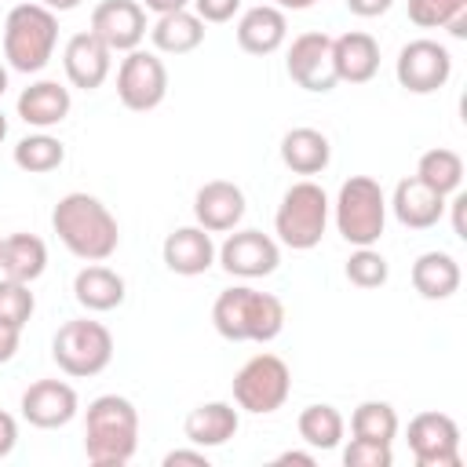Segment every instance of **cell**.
<instances>
[{"label": "cell", "instance_id": "cell-34", "mask_svg": "<svg viewBox=\"0 0 467 467\" xmlns=\"http://www.w3.org/2000/svg\"><path fill=\"white\" fill-rule=\"evenodd\" d=\"M36 310V299L29 292L26 281H11V277H0V321L4 325H15V328H26V321L33 317Z\"/></svg>", "mask_w": 467, "mask_h": 467}, {"label": "cell", "instance_id": "cell-29", "mask_svg": "<svg viewBox=\"0 0 467 467\" xmlns=\"http://www.w3.org/2000/svg\"><path fill=\"white\" fill-rule=\"evenodd\" d=\"M296 431H299V438H303L310 449H321V452H325V449H336V445L343 441L347 420H343V412H339L336 405L314 401V405H306V409L299 412Z\"/></svg>", "mask_w": 467, "mask_h": 467}, {"label": "cell", "instance_id": "cell-45", "mask_svg": "<svg viewBox=\"0 0 467 467\" xmlns=\"http://www.w3.org/2000/svg\"><path fill=\"white\" fill-rule=\"evenodd\" d=\"M40 7H47V11H55V15H62V11H73V7H80V0H36Z\"/></svg>", "mask_w": 467, "mask_h": 467}, {"label": "cell", "instance_id": "cell-24", "mask_svg": "<svg viewBox=\"0 0 467 467\" xmlns=\"http://www.w3.org/2000/svg\"><path fill=\"white\" fill-rule=\"evenodd\" d=\"M73 299L91 314L117 310L124 303V277L117 270H109L106 263H88L73 277Z\"/></svg>", "mask_w": 467, "mask_h": 467}, {"label": "cell", "instance_id": "cell-35", "mask_svg": "<svg viewBox=\"0 0 467 467\" xmlns=\"http://www.w3.org/2000/svg\"><path fill=\"white\" fill-rule=\"evenodd\" d=\"M460 11H467V0H409V18L420 29H445Z\"/></svg>", "mask_w": 467, "mask_h": 467}, {"label": "cell", "instance_id": "cell-14", "mask_svg": "<svg viewBox=\"0 0 467 467\" xmlns=\"http://www.w3.org/2000/svg\"><path fill=\"white\" fill-rule=\"evenodd\" d=\"M146 11L139 0H102L91 11V33L109 47V51H135L146 36Z\"/></svg>", "mask_w": 467, "mask_h": 467}, {"label": "cell", "instance_id": "cell-38", "mask_svg": "<svg viewBox=\"0 0 467 467\" xmlns=\"http://www.w3.org/2000/svg\"><path fill=\"white\" fill-rule=\"evenodd\" d=\"M452 201H445V208H452V234L460 237V241H467V193L463 190H456V193H449Z\"/></svg>", "mask_w": 467, "mask_h": 467}, {"label": "cell", "instance_id": "cell-22", "mask_svg": "<svg viewBox=\"0 0 467 467\" xmlns=\"http://www.w3.org/2000/svg\"><path fill=\"white\" fill-rule=\"evenodd\" d=\"M237 427H241V416L230 401H204V405L190 409L182 434L197 449H219L237 434Z\"/></svg>", "mask_w": 467, "mask_h": 467}, {"label": "cell", "instance_id": "cell-47", "mask_svg": "<svg viewBox=\"0 0 467 467\" xmlns=\"http://www.w3.org/2000/svg\"><path fill=\"white\" fill-rule=\"evenodd\" d=\"M317 0H274V7H281V11H306V7H314Z\"/></svg>", "mask_w": 467, "mask_h": 467}, {"label": "cell", "instance_id": "cell-39", "mask_svg": "<svg viewBox=\"0 0 467 467\" xmlns=\"http://www.w3.org/2000/svg\"><path fill=\"white\" fill-rule=\"evenodd\" d=\"M15 445H18V423L11 412L0 409V460H7L15 452Z\"/></svg>", "mask_w": 467, "mask_h": 467}, {"label": "cell", "instance_id": "cell-41", "mask_svg": "<svg viewBox=\"0 0 467 467\" xmlns=\"http://www.w3.org/2000/svg\"><path fill=\"white\" fill-rule=\"evenodd\" d=\"M18 343H22V328L0 321V365H7L18 354Z\"/></svg>", "mask_w": 467, "mask_h": 467}, {"label": "cell", "instance_id": "cell-33", "mask_svg": "<svg viewBox=\"0 0 467 467\" xmlns=\"http://www.w3.org/2000/svg\"><path fill=\"white\" fill-rule=\"evenodd\" d=\"M387 277H390V266H387V259L372 244L350 252V259H347V281L350 285H358V288H379V285H387Z\"/></svg>", "mask_w": 467, "mask_h": 467}, {"label": "cell", "instance_id": "cell-21", "mask_svg": "<svg viewBox=\"0 0 467 467\" xmlns=\"http://www.w3.org/2000/svg\"><path fill=\"white\" fill-rule=\"evenodd\" d=\"M288 40V18L274 4H255L237 22V47L248 55H274Z\"/></svg>", "mask_w": 467, "mask_h": 467}, {"label": "cell", "instance_id": "cell-9", "mask_svg": "<svg viewBox=\"0 0 467 467\" xmlns=\"http://www.w3.org/2000/svg\"><path fill=\"white\" fill-rule=\"evenodd\" d=\"M168 95V69L164 62L153 55V51H128L120 58V69H117V99L124 109H135V113H146V109H157Z\"/></svg>", "mask_w": 467, "mask_h": 467}, {"label": "cell", "instance_id": "cell-16", "mask_svg": "<svg viewBox=\"0 0 467 467\" xmlns=\"http://www.w3.org/2000/svg\"><path fill=\"white\" fill-rule=\"evenodd\" d=\"M109 66H113V51L88 29V33H73L62 47V69H66V80L80 91H95L106 84L109 77Z\"/></svg>", "mask_w": 467, "mask_h": 467}, {"label": "cell", "instance_id": "cell-8", "mask_svg": "<svg viewBox=\"0 0 467 467\" xmlns=\"http://www.w3.org/2000/svg\"><path fill=\"white\" fill-rule=\"evenodd\" d=\"M292 394V368L277 354H255L234 372V401L252 416L277 412Z\"/></svg>", "mask_w": 467, "mask_h": 467}, {"label": "cell", "instance_id": "cell-27", "mask_svg": "<svg viewBox=\"0 0 467 467\" xmlns=\"http://www.w3.org/2000/svg\"><path fill=\"white\" fill-rule=\"evenodd\" d=\"M0 270L11 281L33 285L47 270V244L36 234H11L0 241Z\"/></svg>", "mask_w": 467, "mask_h": 467}, {"label": "cell", "instance_id": "cell-13", "mask_svg": "<svg viewBox=\"0 0 467 467\" xmlns=\"http://www.w3.org/2000/svg\"><path fill=\"white\" fill-rule=\"evenodd\" d=\"M215 259H219V266H223L226 274L252 281V277H266V274L277 270L281 248H277V241H274L270 234H263V230H234V234L215 248Z\"/></svg>", "mask_w": 467, "mask_h": 467}, {"label": "cell", "instance_id": "cell-49", "mask_svg": "<svg viewBox=\"0 0 467 467\" xmlns=\"http://www.w3.org/2000/svg\"><path fill=\"white\" fill-rule=\"evenodd\" d=\"M7 139V117H4V109H0V142Z\"/></svg>", "mask_w": 467, "mask_h": 467}, {"label": "cell", "instance_id": "cell-2", "mask_svg": "<svg viewBox=\"0 0 467 467\" xmlns=\"http://www.w3.org/2000/svg\"><path fill=\"white\" fill-rule=\"evenodd\" d=\"M139 449V412L120 394H99L84 409V456L95 467H124Z\"/></svg>", "mask_w": 467, "mask_h": 467}, {"label": "cell", "instance_id": "cell-31", "mask_svg": "<svg viewBox=\"0 0 467 467\" xmlns=\"http://www.w3.org/2000/svg\"><path fill=\"white\" fill-rule=\"evenodd\" d=\"M350 434L354 438H365V441H383L390 445L398 438V412L390 401H361L354 412H350Z\"/></svg>", "mask_w": 467, "mask_h": 467}, {"label": "cell", "instance_id": "cell-7", "mask_svg": "<svg viewBox=\"0 0 467 467\" xmlns=\"http://www.w3.org/2000/svg\"><path fill=\"white\" fill-rule=\"evenodd\" d=\"M51 358L55 365L73 376V379H88V376H99L109 361H113V336L102 321H91V317H73L66 321L55 339H51Z\"/></svg>", "mask_w": 467, "mask_h": 467}, {"label": "cell", "instance_id": "cell-40", "mask_svg": "<svg viewBox=\"0 0 467 467\" xmlns=\"http://www.w3.org/2000/svg\"><path fill=\"white\" fill-rule=\"evenodd\" d=\"M394 0H347V11L358 15V18H379L390 11Z\"/></svg>", "mask_w": 467, "mask_h": 467}, {"label": "cell", "instance_id": "cell-42", "mask_svg": "<svg viewBox=\"0 0 467 467\" xmlns=\"http://www.w3.org/2000/svg\"><path fill=\"white\" fill-rule=\"evenodd\" d=\"M175 463H193V467H208V456L204 449H171L164 456V467H175Z\"/></svg>", "mask_w": 467, "mask_h": 467}, {"label": "cell", "instance_id": "cell-20", "mask_svg": "<svg viewBox=\"0 0 467 467\" xmlns=\"http://www.w3.org/2000/svg\"><path fill=\"white\" fill-rule=\"evenodd\" d=\"M332 66H336V80L347 84H368L379 69V44L372 33L350 29L343 36H332Z\"/></svg>", "mask_w": 467, "mask_h": 467}, {"label": "cell", "instance_id": "cell-17", "mask_svg": "<svg viewBox=\"0 0 467 467\" xmlns=\"http://www.w3.org/2000/svg\"><path fill=\"white\" fill-rule=\"evenodd\" d=\"M193 219L208 234H230L244 219V190L230 179H212L193 197Z\"/></svg>", "mask_w": 467, "mask_h": 467}, {"label": "cell", "instance_id": "cell-1", "mask_svg": "<svg viewBox=\"0 0 467 467\" xmlns=\"http://www.w3.org/2000/svg\"><path fill=\"white\" fill-rule=\"evenodd\" d=\"M51 230L69 248V255H77L84 263H106L120 244L113 212L84 190L58 197V204L51 212Z\"/></svg>", "mask_w": 467, "mask_h": 467}, {"label": "cell", "instance_id": "cell-50", "mask_svg": "<svg viewBox=\"0 0 467 467\" xmlns=\"http://www.w3.org/2000/svg\"><path fill=\"white\" fill-rule=\"evenodd\" d=\"M0 241H4V237H0Z\"/></svg>", "mask_w": 467, "mask_h": 467}, {"label": "cell", "instance_id": "cell-5", "mask_svg": "<svg viewBox=\"0 0 467 467\" xmlns=\"http://www.w3.org/2000/svg\"><path fill=\"white\" fill-rule=\"evenodd\" d=\"M328 212H332V201L328 193L310 182V179H299L285 190L281 204H277V215H274V234L285 248L292 252H310L321 244L325 237V226H328Z\"/></svg>", "mask_w": 467, "mask_h": 467}, {"label": "cell", "instance_id": "cell-37", "mask_svg": "<svg viewBox=\"0 0 467 467\" xmlns=\"http://www.w3.org/2000/svg\"><path fill=\"white\" fill-rule=\"evenodd\" d=\"M190 4L201 22H230L241 7V0H190Z\"/></svg>", "mask_w": 467, "mask_h": 467}, {"label": "cell", "instance_id": "cell-3", "mask_svg": "<svg viewBox=\"0 0 467 467\" xmlns=\"http://www.w3.org/2000/svg\"><path fill=\"white\" fill-rule=\"evenodd\" d=\"M212 325L230 343H270L285 328V303L252 285H234L212 303Z\"/></svg>", "mask_w": 467, "mask_h": 467}, {"label": "cell", "instance_id": "cell-44", "mask_svg": "<svg viewBox=\"0 0 467 467\" xmlns=\"http://www.w3.org/2000/svg\"><path fill=\"white\" fill-rule=\"evenodd\" d=\"M274 463H303V467H314L317 460H314V452H299V449H288V452H281Z\"/></svg>", "mask_w": 467, "mask_h": 467}, {"label": "cell", "instance_id": "cell-25", "mask_svg": "<svg viewBox=\"0 0 467 467\" xmlns=\"http://www.w3.org/2000/svg\"><path fill=\"white\" fill-rule=\"evenodd\" d=\"M281 161L296 175H317V171H325L328 161H332L328 135L317 131V128H292V131H285V139H281Z\"/></svg>", "mask_w": 467, "mask_h": 467}, {"label": "cell", "instance_id": "cell-36", "mask_svg": "<svg viewBox=\"0 0 467 467\" xmlns=\"http://www.w3.org/2000/svg\"><path fill=\"white\" fill-rule=\"evenodd\" d=\"M343 463L347 467H390L394 452L383 441H365V438H350V445L343 449Z\"/></svg>", "mask_w": 467, "mask_h": 467}, {"label": "cell", "instance_id": "cell-11", "mask_svg": "<svg viewBox=\"0 0 467 467\" xmlns=\"http://www.w3.org/2000/svg\"><path fill=\"white\" fill-rule=\"evenodd\" d=\"M394 77L405 91L412 95H431L438 88L449 84L452 77V55L445 44L431 40V36H420V40H409L401 51H398V62H394Z\"/></svg>", "mask_w": 467, "mask_h": 467}, {"label": "cell", "instance_id": "cell-30", "mask_svg": "<svg viewBox=\"0 0 467 467\" xmlns=\"http://www.w3.org/2000/svg\"><path fill=\"white\" fill-rule=\"evenodd\" d=\"M416 179H423L431 190H438L441 197L456 193L460 182H463V157L456 150H445V146H434L420 157L416 164Z\"/></svg>", "mask_w": 467, "mask_h": 467}, {"label": "cell", "instance_id": "cell-46", "mask_svg": "<svg viewBox=\"0 0 467 467\" xmlns=\"http://www.w3.org/2000/svg\"><path fill=\"white\" fill-rule=\"evenodd\" d=\"M445 29H449L456 40H463V36H467V11H460V15H456V18L445 26Z\"/></svg>", "mask_w": 467, "mask_h": 467}, {"label": "cell", "instance_id": "cell-23", "mask_svg": "<svg viewBox=\"0 0 467 467\" xmlns=\"http://www.w3.org/2000/svg\"><path fill=\"white\" fill-rule=\"evenodd\" d=\"M69 88H62L58 80H33L22 95H18V117L36 128V131H47L55 124H62L69 117Z\"/></svg>", "mask_w": 467, "mask_h": 467}, {"label": "cell", "instance_id": "cell-32", "mask_svg": "<svg viewBox=\"0 0 467 467\" xmlns=\"http://www.w3.org/2000/svg\"><path fill=\"white\" fill-rule=\"evenodd\" d=\"M62 161H66V146H62L55 135H47V131L26 135V139H18V146H15V164H18L22 171H29V175H47V171H55Z\"/></svg>", "mask_w": 467, "mask_h": 467}, {"label": "cell", "instance_id": "cell-48", "mask_svg": "<svg viewBox=\"0 0 467 467\" xmlns=\"http://www.w3.org/2000/svg\"><path fill=\"white\" fill-rule=\"evenodd\" d=\"M7 91V66H4V58H0V95Z\"/></svg>", "mask_w": 467, "mask_h": 467}, {"label": "cell", "instance_id": "cell-18", "mask_svg": "<svg viewBox=\"0 0 467 467\" xmlns=\"http://www.w3.org/2000/svg\"><path fill=\"white\" fill-rule=\"evenodd\" d=\"M387 208L394 212V219L409 230H431L441 223L445 215V197L438 190H431L423 179L409 175L394 186V197L387 201Z\"/></svg>", "mask_w": 467, "mask_h": 467}, {"label": "cell", "instance_id": "cell-10", "mask_svg": "<svg viewBox=\"0 0 467 467\" xmlns=\"http://www.w3.org/2000/svg\"><path fill=\"white\" fill-rule=\"evenodd\" d=\"M405 441L416 467H460V423L449 412H416Z\"/></svg>", "mask_w": 467, "mask_h": 467}, {"label": "cell", "instance_id": "cell-26", "mask_svg": "<svg viewBox=\"0 0 467 467\" xmlns=\"http://www.w3.org/2000/svg\"><path fill=\"white\" fill-rule=\"evenodd\" d=\"M460 263L449 252H423L412 263V288L423 299H449L460 292Z\"/></svg>", "mask_w": 467, "mask_h": 467}, {"label": "cell", "instance_id": "cell-12", "mask_svg": "<svg viewBox=\"0 0 467 467\" xmlns=\"http://www.w3.org/2000/svg\"><path fill=\"white\" fill-rule=\"evenodd\" d=\"M285 69L303 91H314V95L332 91L339 84L336 80V66H332V36L321 33V29L299 33L292 40L288 55H285Z\"/></svg>", "mask_w": 467, "mask_h": 467}, {"label": "cell", "instance_id": "cell-15", "mask_svg": "<svg viewBox=\"0 0 467 467\" xmlns=\"http://www.w3.org/2000/svg\"><path fill=\"white\" fill-rule=\"evenodd\" d=\"M77 409H80V398L66 379H36L22 394V416L40 431L66 427L77 416Z\"/></svg>", "mask_w": 467, "mask_h": 467}, {"label": "cell", "instance_id": "cell-28", "mask_svg": "<svg viewBox=\"0 0 467 467\" xmlns=\"http://www.w3.org/2000/svg\"><path fill=\"white\" fill-rule=\"evenodd\" d=\"M150 40L164 55H190L193 47L204 44V22L190 7L171 11V15H157V22L150 26Z\"/></svg>", "mask_w": 467, "mask_h": 467}, {"label": "cell", "instance_id": "cell-19", "mask_svg": "<svg viewBox=\"0 0 467 467\" xmlns=\"http://www.w3.org/2000/svg\"><path fill=\"white\" fill-rule=\"evenodd\" d=\"M161 255H164V266L179 277H197L204 274L212 263H215V244H212V234L204 226H179L164 237L161 244Z\"/></svg>", "mask_w": 467, "mask_h": 467}, {"label": "cell", "instance_id": "cell-4", "mask_svg": "<svg viewBox=\"0 0 467 467\" xmlns=\"http://www.w3.org/2000/svg\"><path fill=\"white\" fill-rule=\"evenodd\" d=\"M58 44V15L33 4H15L4 18V58L18 73H40Z\"/></svg>", "mask_w": 467, "mask_h": 467}, {"label": "cell", "instance_id": "cell-6", "mask_svg": "<svg viewBox=\"0 0 467 467\" xmlns=\"http://www.w3.org/2000/svg\"><path fill=\"white\" fill-rule=\"evenodd\" d=\"M332 215H336L339 237L347 244H354V248L376 244L383 237V226H387V193L376 179L350 175L336 193Z\"/></svg>", "mask_w": 467, "mask_h": 467}, {"label": "cell", "instance_id": "cell-43", "mask_svg": "<svg viewBox=\"0 0 467 467\" xmlns=\"http://www.w3.org/2000/svg\"><path fill=\"white\" fill-rule=\"evenodd\" d=\"M142 11H153V15H171V11H182L190 7V0H139Z\"/></svg>", "mask_w": 467, "mask_h": 467}]
</instances>
